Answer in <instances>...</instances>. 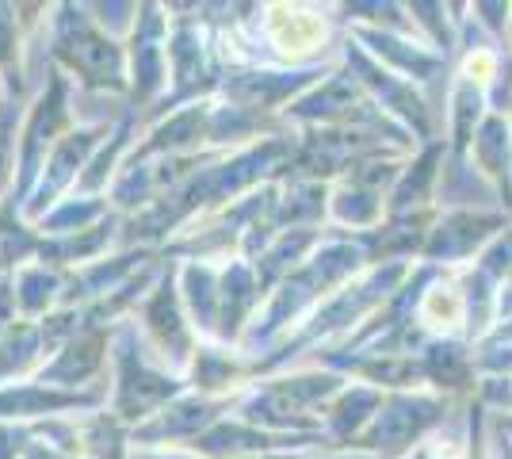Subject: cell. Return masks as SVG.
<instances>
[{"mask_svg":"<svg viewBox=\"0 0 512 459\" xmlns=\"http://www.w3.org/2000/svg\"><path fill=\"white\" fill-rule=\"evenodd\" d=\"M375 268L371 249L363 234H341V230H325V241L310 253V261L299 264L283 284L264 299L260 314L253 318V326L245 329L237 349L245 356H268L283 337H291L295 329L318 310L321 303H329L341 287H348L360 272Z\"/></svg>","mask_w":512,"mask_h":459,"instance_id":"obj_1","label":"cell"},{"mask_svg":"<svg viewBox=\"0 0 512 459\" xmlns=\"http://www.w3.org/2000/svg\"><path fill=\"white\" fill-rule=\"evenodd\" d=\"M50 66L81 92L123 96L127 104L130 69L127 39L92 16L88 4H54L50 8Z\"/></svg>","mask_w":512,"mask_h":459,"instance_id":"obj_2","label":"cell"},{"mask_svg":"<svg viewBox=\"0 0 512 459\" xmlns=\"http://www.w3.org/2000/svg\"><path fill=\"white\" fill-rule=\"evenodd\" d=\"M344 379L333 368H287V372L256 379L249 391L237 398L234 414L268 433H299V437H325L321 410L341 391Z\"/></svg>","mask_w":512,"mask_h":459,"instance_id":"obj_3","label":"cell"},{"mask_svg":"<svg viewBox=\"0 0 512 459\" xmlns=\"http://www.w3.org/2000/svg\"><path fill=\"white\" fill-rule=\"evenodd\" d=\"M180 394H188V379L153 360V352L146 349L134 318L119 322L115 326V341H111L107 410L119 421H127L130 429H138L150 417L161 414L169 402H176Z\"/></svg>","mask_w":512,"mask_h":459,"instance_id":"obj_4","label":"cell"},{"mask_svg":"<svg viewBox=\"0 0 512 459\" xmlns=\"http://www.w3.org/2000/svg\"><path fill=\"white\" fill-rule=\"evenodd\" d=\"M169 8V4H165ZM184 8V4H180ZM188 12V8H184ZM169 92L157 108L146 115L142 127H150L157 119H165L172 111L199 104V100H214L218 88L230 73V58H226V43L222 31L203 23L199 16H180L169 8Z\"/></svg>","mask_w":512,"mask_h":459,"instance_id":"obj_5","label":"cell"},{"mask_svg":"<svg viewBox=\"0 0 512 459\" xmlns=\"http://www.w3.org/2000/svg\"><path fill=\"white\" fill-rule=\"evenodd\" d=\"M455 398L436 391H394L383 398V410L367 425L348 452H363L375 459H406L413 448L432 440L436 429L448 425Z\"/></svg>","mask_w":512,"mask_h":459,"instance_id":"obj_6","label":"cell"},{"mask_svg":"<svg viewBox=\"0 0 512 459\" xmlns=\"http://www.w3.org/2000/svg\"><path fill=\"white\" fill-rule=\"evenodd\" d=\"M134 326H138L157 364H165L176 375H188L192 356L199 349V333H195L192 318L184 310V299H180V264L176 261L165 257V268H161L153 291L134 310Z\"/></svg>","mask_w":512,"mask_h":459,"instance_id":"obj_7","label":"cell"},{"mask_svg":"<svg viewBox=\"0 0 512 459\" xmlns=\"http://www.w3.org/2000/svg\"><path fill=\"white\" fill-rule=\"evenodd\" d=\"M69 92H73V85L65 81L58 69L50 66V81H46L43 92H39V96L27 104V111H23L20 169H16V192H12V199L20 203V211H23V203H27V196L35 192L46 161H50V153L58 150V142L77 127V123H73V108H69Z\"/></svg>","mask_w":512,"mask_h":459,"instance_id":"obj_8","label":"cell"},{"mask_svg":"<svg viewBox=\"0 0 512 459\" xmlns=\"http://www.w3.org/2000/svg\"><path fill=\"white\" fill-rule=\"evenodd\" d=\"M169 8L165 4H138L127 31V69L130 92L123 108L134 111L142 123L169 92ZM146 131V127H142Z\"/></svg>","mask_w":512,"mask_h":459,"instance_id":"obj_9","label":"cell"},{"mask_svg":"<svg viewBox=\"0 0 512 459\" xmlns=\"http://www.w3.org/2000/svg\"><path fill=\"white\" fill-rule=\"evenodd\" d=\"M344 66L352 69V77L363 85V92L383 108L386 119H394L402 131L413 134L417 146H428V142L444 138V134H440V119H436V111L428 108L421 85L398 77L394 69L379 66L352 35H348V43H344Z\"/></svg>","mask_w":512,"mask_h":459,"instance_id":"obj_10","label":"cell"},{"mask_svg":"<svg viewBox=\"0 0 512 459\" xmlns=\"http://www.w3.org/2000/svg\"><path fill=\"white\" fill-rule=\"evenodd\" d=\"M115 119H119V115H115ZM115 119L77 123V127L58 142V150L50 153L43 176H39V184H35V192L23 203V219L31 222V226L43 219V215H50L62 199H69L77 192V184H81L85 169L92 165V157L100 153V146H104L107 138H111V131H115Z\"/></svg>","mask_w":512,"mask_h":459,"instance_id":"obj_11","label":"cell"},{"mask_svg":"<svg viewBox=\"0 0 512 459\" xmlns=\"http://www.w3.org/2000/svg\"><path fill=\"white\" fill-rule=\"evenodd\" d=\"M337 62H325L314 69H279V66H237L226 73L218 88V100L234 108L256 111L268 119H283V111L302 100L314 85H321Z\"/></svg>","mask_w":512,"mask_h":459,"instance_id":"obj_12","label":"cell"},{"mask_svg":"<svg viewBox=\"0 0 512 459\" xmlns=\"http://www.w3.org/2000/svg\"><path fill=\"white\" fill-rule=\"evenodd\" d=\"M509 211H474V207H448L440 211V219L428 234L425 249H421V264L432 268H467L474 264L493 241L509 230Z\"/></svg>","mask_w":512,"mask_h":459,"instance_id":"obj_13","label":"cell"},{"mask_svg":"<svg viewBox=\"0 0 512 459\" xmlns=\"http://www.w3.org/2000/svg\"><path fill=\"white\" fill-rule=\"evenodd\" d=\"M237 410V398H207V394H180L157 417L134 429L138 448H192L211 425Z\"/></svg>","mask_w":512,"mask_h":459,"instance_id":"obj_14","label":"cell"},{"mask_svg":"<svg viewBox=\"0 0 512 459\" xmlns=\"http://www.w3.org/2000/svg\"><path fill=\"white\" fill-rule=\"evenodd\" d=\"M111 341H115V326H81L62 349L54 352V360L39 372V383L62 387V391L107 387V375H111Z\"/></svg>","mask_w":512,"mask_h":459,"instance_id":"obj_15","label":"cell"},{"mask_svg":"<svg viewBox=\"0 0 512 459\" xmlns=\"http://www.w3.org/2000/svg\"><path fill=\"white\" fill-rule=\"evenodd\" d=\"M107 406V387H92V391H62L50 383H12L0 387V421H20V425H39L50 417H77L96 414Z\"/></svg>","mask_w":512,"mask_h":459,"instance_id":"obj_16","label":"cell"},{"mask_svg":"<svg viewBox=\"0 0 512 459\" xmlns=\"http://www.w3.org/2000/svg\"><path fill=\"white\" fill-rule=\"evenodd\" d=\"M325 437H299V433H268L256 429L237 414H226L218 425H211L203 437L192 444L199 459H245V456H268V452H314Z\"/></svg>","mask_w":512,"mask_h":459,"instance_id":"obj_17","label":"cell"},{"mask_svg":"<svg viewBox=\"0 0 512 459\" xmlns=\"http://www.w3.org/2000/svg\"><path fill=\"white\" fill-rule=\"evenodd\" d=\"M352 39L379 66L394 69L398 77H406L413 85H432L436 77L448 73V54H440L421 35H394V31H375V27H352Z\"/></svg>","mask_w":512,"mask_h":459,"instance_id":"obj_18","label":"cell"},{"mask_svg":"<svg viewBox=\"0 0 512 459\" xmlns=\"http://www.w3.org/2000/svg\"><path fill=\"white\" fill-rule=\"evenodd\" d=\"M188 391L207 394V398H241L256 383V360L241 349L218 345V341H199L188 368Z\"/></svg>","mask_w":512,"mask_h":459,"instance_id":"obj_19","label":"cell"},{"mask_svg":"<svg viewBox=\"0 0 512 459\" xmlns=\"http://www.w3.org/2000/svg\"><path fill=\"white\" fill-rule=\"evenodd\" d=\"M448 157V138H436L406 161V169L398 176V184L386 196V219L398 215H417V211H432L436 203V184H440V165Z\"/></svg>","mask_w":512,"mask_h":459,"instance_id":"obj_20","label":"cell"},{"mask_svg":"<svg viewBox=\"0 0 512 459\" xmlns=\"http://www.w3.org/2000/svg\"><path fill=\"white\" fill-rule=\"evenodd\" d=\"M383 398V391L348 379L341 391L329 398V406L321 410V433L329 440V448H344L348 452L367 433V425L375 421V414L383 410Z\"/></svg>","mask_w":512,"mask_h":459,"instance_id":"obj_21","label":"cell"},{"mask_svg":"<svg viewBox=\"0 0 512 459\" xmlns=\"http://www.w3.org/2000/svg\"><path fill=\"white\" fill-rule=\"evenodd\" d=\"M123 241V215H107L104 222L88 226V230H77V234H62V238H43V253L39 261L58 268V272H77V268H88V264L104 261L107 249Z\"/></svg>","mask_w":512,"mask_h":459,"instance_id":"obj_22","label":"cell"},{"mask_svg":"<svg viewBox=\"0 0 512 459\" xmlns=\"http://www.w3.org/2000/svg\"><path fill=\"white\" fill-rule=\"evenodd\" d=\"M470 161L478 165V176L490 184L493 196L501 199V211L512 215V127L505 115L493 111L482 123L470 146Z\"/></svg>","mask_w":512,"mask_h":459,"instance_id":"obj_23","label":"cell"},{"mask_svg":"<svg viewBox=\"0 0 512 459\" xmlns=\"http://www.w3.org/2000/svg\"><path fill=\"white\" fill-rule=\"evenodd\" d=\"M180 264V299L192 318L199 341H218V284L222 264L214 261H176Z\"/></svg>","mask_w":512,"mask_h":459,"instance_id":"obj_24","label":"cell"},{"mask_svg":"<svg viewBox=\"0 0 512 459\" xmlns=\"http://www.w3.org/2000/svg\"><path fill=\"white\" fill-rule=\"evenodd\" d=\"M46 364H50V349H46L43 322L16 318V326L8 329L4 341H0V387L39 379Z\"/></svg>","mask_w":512,"mask_h":459,"instance_id":"obj_25","label":"cell"},{"mask_svg":"<svg viewBox=\"0 0 512 459\" xmlns=\"http://www.w3.org/2000/svg\"><path fill=\"white\" fill-rule=\"evenodd\" d=\"M493 115L490 92L478 85H470L463 77H451L448 88V153L451 157H467L474 146V134L482 131V123Z\"/></svg>","mask_w":512,"mask_h":459,"instance_id":"obj_26","label":"cell"},{"mask_svg":"<svg viewBox=\"0 0 512 459\" xmlns=\"http://www.w3.org/2000/svg\"><path fill=\"white\" fill-rule=\"evenodd\" d=\"M12 287H16L20 318L43 322L54 310H62L65 272H58V268H50V264H43V261H31L12 276Z\"/></svg>","mask_w":512,"mask_h":459,"instance_id":"obj_27","label":"cell"},{"mask_svg":"<svg viewBox=\"0 0 512 459\" xmlns=\"http://www.w3.org/2000/svg\"><path fill=\"white\" fill-rule=\"evenodd\" d=\"M27 39L31 35L20 20V8L0 0V85L12 104L27 100V58H23Z\"/></svg>","mask_w":512,"mask_h":459,"instance_id":"obj_28","label":"cell"},{"mask_svg":"<svg viewBox=\"0 0 512 459\" xmlns=\"http://www.w3.org/2000/svg\"><path fill=\"white\" fill-rule=\"evenodd\" d=\"M77 437H81V459H130L134 448V429L107 406L77 417Z\"/></svg>","mask_w":512,"mask_h":459,"instance_id":"obj_29","label":"cell"},{"mask_svg":"<svg viewBox=\"0 0 512 459\" xmlns=\"http://www.w3.org/2000/svg\"><path fill=\"white\" fill-rule=\"evenodd\" d=\"M43 253V234L23 219L20 203L8 199L0 207V276H16L23 264L39 261Z\"/></svg>","mask_w":512,"mask_h":459,"instance_id":"obj_30","label":"cell"},{"mask_svg":"<svg viewBox=\"0 0 512 459\" xmlns=\"http://www.w3.org/2000/svg\"><path fill=\"white\" fill-rule=\"evenodd\" d=\"M107 215H115V207H111L107 196H81V192H73L50 215H43V219L35 222V230L43 238H62V234H77V230H88V226L104 222Z\"/></svg>","mask_w":512,"mask_h":459,"instance_id":"obj_31","label":"cell"},{"mask_svg":"<svg viewBox=\"0 0 512 459\" xmlns=\"http://www.w3.org/2000/svg\"><path fill=\"white\" fill-rule=\"evenodd\" d=\"M27 104H8L0 119V207L16 192V169H20V123Z\"/></svg>","mask_w":512,"mask_h":459,"instance_id":"obj_32","label":"cell"},{"mask_svg":"<svg viewBox=\"0 0 512 459\" xmlns=\"http://www.w3.org/2000/svg\"><path fill=\"white\" fill-rule=\"evenodd\" d=\"M486 414L490 410L478 398H467V459H497L493 456V425Z\"/></svg>","mask_w":512,"mask_h":459,"instance_id":"obj_33","label":"cell"},{"mask_svg":"<svg viewBox=\"0 0 512 459\" xmlns=\"http://www.w3.org/2000/svg\"><path fill=\"white\" fill-rule=\"evenodd\" d=\"M31 425H20V421H0V459H27V448H31Z\"/></svg>","mask_w":512,"mask_h":459,"instance_id":"obj_34","label":"cell"},{"mask_svg":"<svg viewBox=\"0 0 512 459\" xmlns=\"http://www.w3.org/2000/svg\"><path fill=\"white\" fill-rule=\"evenodd\" d=\"M20 318V306H16V287H12V276H0V341L4 333L16 326Z\"/></svg>","mask_w":512,"mask_h":459,"instance_id":"obj_35","label":"cell"},{"mask_svg":"<svg viewBox=\"0 0 512 459\" xmlns=\"http://www.w3.org/2000/svg\"><path fill=\"white\" fill-rule=\"evenodd\" d=\"M130 459H199L192 448H130Z\"/></svg>","mask_w":512,"mask_h":459,"instance_id":"obj_36","label":"cell"},{"mask_svg":"<svg viewBox=\"0 0 512 459\" xmlns=\"http://www.w3.org/2000/svg\"><path fill=\"white\" fill-rule=\"evenodd\" d=\"M512 318V276L501 284V295H497V326Z\"/></svg>","mask_w":512,"mask_h":459,"instance_id":"obj_37","label":"cell"},{"mask_svg":"<svg viewBox=\"0 0 512 459\" xmlns=\"http://www.w3.org/2000/svg\"><path fill=\"white\" fill-rule=\"evenodd\" d=\"M27 459H69L65 452H58V448H50L46 440H31V448H27Z\"/></svg>","mask_w":512,"mask_h":459,"instance_id":"obj_38","label":"cell"},{"mask_svg":"<svg viewBox=\"0 0 512 459\" xmlns=\"http://www.w3.org/2000/svg\"><path fill=\"white\" fill-rule=\"evenodd\" d=\"M310 459H375V456H363V452H344V448H321Z\"/></svg>","mask_w":512,"mask_h":459,"instance_id":"obj_39","label":"cell"},{"mask_svg":"<svg viewBox=\"0 0 512 459\" xmlns=\"http://www.w3.org/2000/svg\"><path fill=\"white\" fill-rule=\"evenodd\" d=\"M493 456L497 459H512V448H509V440L501 437L497 429H493Z\"/></svg>","mask_w":512,"mask_h":459,"instance_id":"obj_40","label":"cell"},{"mask_svg":"<svg viewBox=\"0 0 512 459\" xmlns=\"http://www.w3.org/2000/svg\"><path fill=\"white\" fill-rule=\"evenodd\" d=\"M493 429L501 433V437L509 440V448H512V414H501L497 421H493Z\"/></svg>","mask_w":512,"mask_h":459,"instance_id":"obj_41","label":"cell"},{"mask_svg":"<svg viewBox=\"0 0 512 459\" xmlns=\"http://www.w3.org/2000/svg\"><path fill=\"white\" fill-rule=\"evenodd\" d=\"M314 452H268V456H245V459H310Z\"/></svg>","mask_w":512,"mask_h":459,"instance_id":"obj_42","label":"cell"},{"mask_svg":"<svg viewBox=\"0 0 512 459\" xmlns=\"http://www.w3.org/2000/svg\"><path fill=\"white\" fill-rule=\"evenodd\" d=\"M8 104H12V100L4 96V85H0V119H4V111H8Z\"/></svg>","mask_w":512,"mask_h":459,"instance_id":"obj_43","label":"cell"},{"mask_svg":"<svg viewBox=\"0 0 512 459\" xmlns=\"http://www.w3.org/2000/svg\"><path fill=\"white\" fill-rule=\"evenodd\" d=\"M505 119H509V127H512V100H509V108H505Z\"/></svg>","mask_w":512,"mask_h":459,"instance_id":"obj_44","label":"cell"},{"mask_svg":"<svg viewBox=\"0 0 512 459\" xmlns=\"http://www.w3.org/2000/svg\"><path fill=\"white\" fill-rule=\"evenodd\" d=\"M509 46H512V20H509Z\"/></svg>","mask_w":512,"mask_h":459,"instance_id":"obj_45","label":"cell"}]
</instances>
